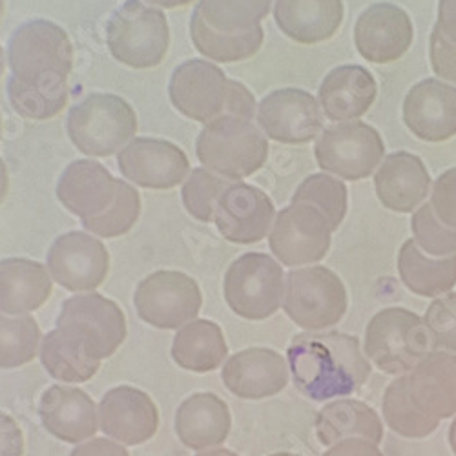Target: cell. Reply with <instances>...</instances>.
Segmentation results:
<instances>
[{
    "label": "cell",
    "instance_id": "6f0895ef",
    "mask_svg": "<svg viewBox=\"0 0 456 456\" xmlns=\"http://www.w3.org/2000/svg\"><path fill=\"white\" fill-rule=\"evenodd\" d=\"M0 137H3V118H0Z\"/></svg>",
    "mask_w": 456,
    "mask_h": 456
},
{
    "label": "cell",
    "instance_id": "e0dca14e",
    "mask_svg": "<svg viewBox=\"0 0 456 456\" xmlns=\"http://www.w3.org/2000/svg\"><path fill=\"white\" fill-rule=\"evenodd\" d=\"M276 208L261 188L231 183L219 198L214 223L217 232L231 243L252 245L271 234Z\"/></svg>",
    "mask_w": 456,
    "mask_h": 456
},
{
    "label": "cell",
    "instance_id": "cb8c5ba5",
    "mask_svg": "<svg viewBox=\"0 0 456 456\" xmlns=\"http://www.w3.org/2000/svg\"><path fill=\"white\" fill-rule=\"evenodd\" d=\"M412 405L426 416L445 420L456 414V354L433 351L407 374Z\"/></svg>",
    "mask_w": 456,
    "mask_h": 456
},
{
    "label": "cell",
    "instance_id": "60d3db41",
    "mask_svg": "<svg viewBox=\"0 0 456 456\" xmlns=\"http://www.w3.org/2000/svg\"><path fill=\"white\" fill-rule=\"evenodd\" d=\"M411 228L416 245L422 247L428 254L438 257L456 254V231L438 221L431 203H426L414 210Z\"/></svg>",
    "mask_w": 456,
    "mask_h": 456
},
{
    "label": "cell",
    "instance_id": "9a60e30c",
    "mask_svg": "<svg viewBox=\"0 0 456 456\" xmlns=\"http://www.w3.org/2000/svg\"><path fill=\"white\" fill-rule=\"evenodd\" d=\"M118 167L126 181L148 190L175 188L192 172L183 148L156 137L132 139L118 154Z\"/></svg>",
    "mask_w": 456,
    "mask_h": 456
},
{
    "label": "cell",
    "instance_id": "836d02e7",
    "mask_svg": "<svg viewBox=\"0 0 456 456\" xmlns=\"http://www.w3.org/2000/svg\"><path fill=\"white\" fill-rule=\"evenodd\" d=\"M273 0H200L194 13L214 31L238 35L261 28Z\"/></svg>",
    "mask_w": 456,
    "mask_h": 456
},
{
    "label": "cell",
    "instance_id": "681fc988",
    "mask_svg": "<svg viewBox=\"0 0 456 456\" xmlns=\"http://www.w3.org/2000/svg\"><path fill=\"white\" fill-rule=\"evenodd\" d=\"M142 3H146L150 6H156L159 10H174V8L194 3V0H142Z\"/></svg>",
    "mask_w": 456,
    "mask_h": 456
},
{
    "label": "cell",
    "instance_id": "b9f144b4",
    "mask_svg": "<svg viewBox=\"0 0 456 456\" xmlns=\"http://www.w3.org/2000/svg\"><path fill=\"white\" fill-rule=\"evenodd\" d=\"M435 349L456 353V294L435 299L424 318Z\"/></svg>",
    "mask_w": 456,
    "mask_h": 456
},
{
    "label": "cell",
    "instance_id": "f546056e",
    "mask_svg": "<svg viewBox=\"0 0 456 456\" xmlns=\"http://www.w3.org/2000/svg\"><path fill=\"white\" fill-rule=\"evenodd\" d=\"M316 436L323 445H334L347 438H363L382 444L384 426L378 412L358 400H336L316 416Z\"/></svg>",
    "mask_w": 456,
    "mask_h": 456
},
{
    "label": "cell",
    "instance_id": "8fae6325",
    "mask_svg": "<svg viewBox=\"0 0 456 456\" xmlns=\"http://www.w3.org/2000/svg\"><path fill=\"white\" fill-rule=\"evenodd\" d=\"M134 305L142 322L156 329L179 330L198 320L203 296L198 281L179 271H158L135 289Z\"/></svg>",
    "mask_w": 456,
    "mask_h": 456
},
{
    "label": "cell",
    "instance_id": "ee69618b",
    "mask_svg": "<svg viewBox=\"0 0 456 456\" xmlns=\"http://www.w3.org/2000/svg\"><path fill=\"white\" fill-rule=\"evenodd\" d=\"M429 57L438 77L456 83V45L447 39L436 24L431 33Z\"/></svg>",
    "mask_w": 456,
    "mask_h": 456
},
{
    "label": "cell",
    "instance_id": "f1b7e54d",
    "mask_svg": "<svg viewBox=\"0 0 456 456\" xmlns=\"http://www.w3.org/2000/svg\"><path fill=\"white\" fill-rule=\"evenodd\" d=\"M274 19L281 33L299 45L332 39L344 22L341 0H276Z\"/></svg>",
    "mask_w": 456,
    "mask_h": 456
},
{
    "label": "cell",
    "instance_id": "ab89813d",
    "mask_svg": "<svg viewBox=\"0 0 456 456\" xmlns=\"http://www.w3.org/2000/svg\"><path fill=\"white\" fill-rule=\"evenodd\" d=\"M231 183L232 181L210 172L205 167L194 168L181 188V200L186 212L201 223H212L219 198Z\"/></svg>",
    "mask_w": 456,
    "mask_h": 456
},
{
    "label": "cell",
    "instance_id": "d4e9b609",
    "mask_svg": "<svg viewBox=\"0 0 456 456\" xmlns=\"http://www.w3.org/2000/svg\"><path fill=\"white\" fill-rule=\"evenodd\" d=\"M374 186L379 203L386 208L409 214L426 201L431 190V177L420 158L409 151H396L379 165Z\"/></svg>",
    "mask_w": 456,
    "mask_h": 456
},
{
    "label": "cell",
    "instance_id": "bcb514c9",
    "mask_svg": "<svg viewBox=\"0 0 456 456\" xmlns=\"http://www.w3.org/2000/svg\"><path fill=\"white\" fill-rule=\"evenodd\" d=\"M69 456H130V452L118 442L108 438H92L88 442L79 444Z\"/></svg>",
    "mask_w": 456,
    "mask_h": 456
},
{
    "label": "cell",
    "instance_id": "11a10c76",
    "mask_svg": "<svg viewBox=\"0 0 456 456\" xmlns=\"http://www.w3.org/2000/svg\"><path fill=\"white\" fill-rule=\"evenodd\" d=\"M271 456H299V454H294V452H276V454H271Z\"/></svg>",
    "mask_w": 456,
    "mask_h": 456
},
{
    "label": "cell",
    "instance_id": "7402d4cb",
    "mask_svg": "<svg viewBox=\"0 0 456 456\" xmlns=\"http://www.w3.org/2000/svg\"><path fill=\"white\" fill-rule=\"evenodd\" d=\"M403 123L418 139L442 142L456 135V88L426 79L414 85L403 101Z\"/></svg>",
    "mask_w": 456,
    "mask_h": 456
},
{
    "label": "cell",
    "instance_id": "7c38bea8",
    "mask_svg": "<svg viewBox=\"0 0 456 456\" xmlns=\"http://www.w3.org/2000/svg\"><path fill=\"white\" fill-rule=\"evenodd\" d=\"M314 154L322 170L347 181H360L382 165L386 144L372 126L351 121L325 128L316 141Z\"/></svg>",
    "mask_w": 456,
    "mask_h": 456
},
{
    "label": "cell",
    "instance_id": "2e32d148",
    "mask_svg": "<svg viewBox=\"0 0 456 456\" xmlns=\"http://www.w3.org/2000/svg\"><path fill=\"white\" fill-rule=\"evenodd\" d=\"M256 119L267 139L283 144L311 142L323 126L316 97L299 88L271 92L257 104Z\"/></svg>",
    "mask_w": 456,
    "mask_h": 456
},
{
    "label": "cell",
    "instance_id": "44dd1931",
    "mask_svg": "<svg viewBox=\"0 0 456 456\" xmlns=\"http://www.w3.org/2000/svg\"><path fill=\"white\" fill-rule=\"evenodd\" d=\"M119 179L94 159H77L64 168L57 183V200L81 221L106 212L118 196Z\"/></svg>",
    "mask_w": 456,
    "mask_h": 456
},
{
    "label": "cell",
    "instance_id": "ffe728a7",
    "mask_svg": "<svg viewBox=\"0 0 456 456\" xmlns=\"http://www.w3.org/2000/svg\"><path fill=\"white\" fill-rule=\"evenodd\" d=\"M223 384L241 400H263L289 386L287 360L267 347H252L231 356L223 365Z\"/></svg>",
    "mask_w": 456,
    "mask_h": 456
},
{
    "label": "cell",
    "instance_id": "30bf717a",
    "mask_svg": "<svg viewBox=\"0 0 456 456\" xmlns=\"http://www.w3.org/2000/svg\"><path fill=\"white\" fill-rule=\"evenodd\" d=\"M347 289L327 267H305L287 274L283 311L309 332L338 325L347 313Z\"/></svg>",
    "mask_w": 456,
    "mask_h": 456
},
{
    "label": "cell",
    "instance_id": "7dc6e473",
    "mask_svg": "<svg viewBox=\"0 0 456 456\" xmlns=\"http://www.w3.org/2000/svg\"><path fill=\"white\" fill-rule=\"evenodd\" d=\"M323 456H384V452L369 440L347 438L334 444Z\"/></svg>",
    "mask_w": 456,
    "mask_h": 456
},
{
    "label": "cell",
    "instance_id": "1f68e13d",
    "mask_svg": "<svg viewBox=\"0 0 456 456\" xmlns=\"http://www.w3.org/2000/svg\"><path fill=\"white\" fill-rule=\"evenodd\" d=\"M398 273L411 292L435 297L456 285V254L433 259L420 250L414 240H409L398 252Z\"/></svg>",
    "mask_w": 456,
    "mask_h": 456
},
{
    "label": "cell",
    "instance_id": "484cf974",
    "mask_svg": "<svg viewBox=\"0 0 456 456\" xmlns=\"http://www.w3.org/2000/svg\"><path fill=\"white\" fill-rule=\"evenodd\" d=\"M378 94L372 73L358 64L334 68L320 86V106L334 123L356 121L369 111Z\"/></svg>",
    "mask_w": 456,
    "mask_h": 456
},
{
    "label": "cell",
    "instance_id": "ac0fdd59",
    "mask_svg": "<svg viewBox=\"0 0 456 456\" xmlns=\"http://www.w3.org/2000/svg\"><path fill=\"white\" fill-rule=\"evenodd\" d=\"M414 29L409 15L389 3L369 6L356 20L354 45L360 55L374 64L402 59L411 48Z\"/></svg>",
    "mask_w": 456,
    "mask_h": 456
},
{
    "label": "cell",
    "instance_id": "3957f363",
    "mask_svg": "<svg viewBox=\"0 0 456 456\" xmlns=\"http://www.w3.org/2000/svg\"><path fill=\"white\" fill-rule=\"evenodd\" d=\"M168 97L181 116L208 125L221 116L254 121L257 104L252 92L226 77L212 61L190 59L179 64L168 83Z\"/></svg>",
    "mask_w": 456,
    "mask_h": 456
},
{
    "label": "cell",
    "instance_id": "9c48e42d",
    "mask_svg": "<svg viewBox=\"0 0 456 456\" xmlns=\"http://www.w3.org/2000/svg\"><path fill=\"white\" fill-rule=\"evenodd\" d=\"M287 278L269 254L247 252L228 267L223 280L224 299L238 316L261 322L274 316L285 299Z\"/></svg>",
    "mask_w": 456,
    "mask_h": 456
},
{
    "label": "cell",
    "instance_id": "9f6ffc18",
    "mask_svg": "<svg viewBox=\"0 0 456 456\" xmlns=\"http://www.w3.org/2000/svg\"><path fill=\"white\" fill-rule=\"evenodd\" d=\"M4 4L6 0H0V19H3V13H4Z\"/></svg>",
    "mask_w": 456,
    "mask_h": 456
},
{
    "label": "cell",
    "instance_id": "db71d44e",
    "mask_svg": "<svg viewBox=\"0 0 456 456\" xmlns=\"http://www.w3.org/2000/svg\"><path fill=\"white\" fill-rule=\"evenodd\" d=\"M6 64H8V59H6V55H4L3 46H0V77H3V73H4V69H6Z\"/></svg>",
    "mask_w": 456,
    "mask_h": 456
},
{
    "label": "cell",
    "instance_id": "4dcf8cb0",
    "mask_svg": "<svg viewBox=\"0 0 456 456\" xmlns=\"http://www.w3.org/2000/svg\"><path fill=\"white\" fill-rule=\"evenodd\" d=\"M228 356L223 330L216 322L194 320L181 327L172 344L174 362L190 372H210Z\"/></svg>",
    "mask_w": 456,
    "mask_h": 456
},
{
    "label": "cell",
    "instance_id": "7bdbcfd3",
    "mask_svg": "<svg viewBox=\"0 0 456 456\" xmlns=\"http://www.w3.org/2000/svg\"><path fill=\"white\" fill-rule=\"evenodd\" d=\"M431 207L438 221L456 231V168L444 172L435 181Z\"/></svg>",
    "mask_w": 456,
    "mask_h": 456
},
{
    "label": "cell",
    "instance_id": "5b68a950",
    "mask_svg": "<svg viewBox=\"0 0 456 456\" xmlns=\"http://www.w3.org/2000/svg\"><path fill=\"white\" fill-rule=\"evenodd\" d=\"M66 132L85 156L110 158L135 139L137 116L119 95L92 94L69 110Z\"/></svg>",
    "mask_w": 456,
    "mask_h": 456
},
{
    "label": "cell",
    "instance_id": "5bb4252c",
    "mask_svg": "<svg viewBox=\"0 0 456 456\" xmlns=\"http://www.w3.org/2000/svg\"><path fill=\"white\" fill-rule=\"evenodd\" d=\"M46 269L52 280L69 292H94L108 276L110 254L97 236L71 231L50 247Z\"/></svg>",
    "mask_w": 456,
    "mask_h": 456
},
{
    "label": "cell",
    "instance_id": "7a4b0ae2",
    "mask_svg": "<svg viewBox=\"0 0 456 456\" xmlns=\"http://www.w3.org/2000/svg\"><path fill=\"white\" fill-rule=\"evenodd\" d=\"M8 88L31 97L68 102L73 46L66 29L46 19L19 26L8 43Z\"/></svg>",
    "mask_w": 456,
    "mask_h": 456
},
{
    "label": "cell",
    "instance_id": "d6986e66",
    "mask_svg": "<svg viewBox=\"0 0 456 456\" xmlns=\"http://www.w3.org/2000/svg\"><path fill=\"white\" fill-rule=\"evenodd\" d=\"M102 433L125 445H141L158 433L159 411L144 391L121 386L110 389L99 407Z\"/></svg>",
    "mask_w": 456,
    "mask_h": 456
},
{
    "label": "cell",
    "instance_id": "d6a6232c",
    "mask_svg": "<svg viewBox=\"0 0 456 456\" xmlns=\"http://www.w3.org/2000/svg\"><path fill=\"white\" fill-rule=\"evenodd\" d=\"M190 39H192L196 50L212 62H241L254 57L263 46L265 33L263 28H257L248 33L226 35L210 29L200 15L192 13L190 19Z\"/></svg>",
    "mask_w": 456,
    "mask_h": 456
},
{
    "label": "cell",
    "instance_id": "816d5d0a",
    "mask_svg": "<svg viewBox=\"0 0 456 456\" xmlns=\"http://www.w3.org/2000/svg\"><path fill=\"white\" fill-rule=\"evenodd\" d=\"M198 456H238L234 451H231V449H224V447H221V449H212V451H205V452H200Z\"/></svg>",
    "mask_w": 456,
    "mask_h": 456
},
{
    "label": "cell",
    "instance_id": "f907efd6",
    "mask_svg": "<svg viewBox=\"0 0 456 456\" xmlns=\"http://www.w3.org/2000/svg\"><path fill=\"white\" fill-rule=\"evenodd\" d=\"M10 190V175H8V167L4 163V159L0 158V205L4 203L6 196Z\"/></svg>",
    "mask_w": 456,
    "mask_h": 456
},
{
    "label": "cell",
    "instance_id": "e575fe53",
    "mask_svg": "<svg viewBox=\"0 0 456 456\" xmlns=\"http://www.w3.org/2000/svg\"><path fill=\"white\" fill-rule=\"evenodd\" d=\"M39 356L48 374L64 384L88 382L101 369V362L88 358L59 329H53L43 338Z\"/></svg>",
    "mask_w": 456,
    "mask_h": 456
},
{
    "label": "cell",
    "instance_id": "83f0119b",
    "mask_svg": "<svg viewBox=\"0 0 456 456\" xmlns=\"http://www.w3.org/2000/svg\"><path fill=\"white\" fill-rule=\"evenodd\" d=\"M232 416L226 402L214 393L188 396L175 412V433L194 451L221 445L231 433Z\"/></svg>",
    "mask_w": 456,
    "mask_h": 456
},
{
    "label": "cell",
    "instance_id": "8d00e7d4",
    "mask_svg": "<svg viewBox=\"0 0 456 456\" xmlns=\"http://www.w3.org/2000/svg\"><path fill=\"white\" fill-rule=\"evenodd\" d=\"M43 341L41 329L29 314L0 313V369H17L35 360Z\"/></svg>",
    "mask_w": 456,
    "mask_h": 456
},
{
    "label": "cell",
    "instance_id": "c3c4849f",
    "mask_svg": "<svg viewBox=\"0 0 456 456\" xmlns=\"http://www.w3.org/2000/svg\"><path fill=\"white\" fill-rule=\"evenodd\" d=\"M436 26L451 43L456 45V0H440Z\"/></svg>",
    "mask_w": 456,
    "mask_h": 456
},
{
    "label": "cell",
    "instance_id": "f6af8a7d",
    "mask_svg": "<svg viewBox=\"0 0 456 456\" xmlns=\"http://www.w3.org/2000/svg\"><path fill=\"white\" fill-rule=\"evenodd\" d=\"M24 436L19 424L6 412L0 411V456H22Z\"/></svg>",
    "mask_w": 456,
    "mask_h": 456
},
{
    "label": "cell",
    "instance_id": "f35d334b",
    "mask_svg": "<svg viewBox=\"0 0 456 456\" xmlns=\"http://www.w3.org/2000/svg\"><path fill=\"white\" fill-rule=\"evenodd\" d=\"M141 216V196L125 179H119L118 196L113 205L97 217L81 221L85 231L97 238H121L128 234Z\"/></svg>",
    "mask_w": 456,
    "mask_h": 456
},
{
    "label": "cell",
    "instance_id": "52a82bcc",
    "mask_svg": "<svg viewBox=\"0 0 456 456\" xmlns=\"http://www.w3.org/2000/svg\"><path fill=\"white\" fill-rule=\"evenodd\" d=\"M433 351L435 344L424 320L407 309L379 311L365 329V354L387 374L411 372Z\"/></svg>",
    "mask_w": 456,
    "mask_h": 456
},
{
    "label": "cell",
    "instance_id": "4316f807",
    "mask_svg": "<svg viewBox=\"0 0 456 456\" xmlns=\"http://www.w3.org/2000/svg\"><path fill=\"white\" fill-rule=\"evenodd\" d=\"M53 280L46 265L28 257L0 259V313L26 316L50 299Z\"/></svg>",
    "mask_w": 456,
    "mask_h": 456
},
{
    "label": "cell",
    "instance_id": "ba28073f",
    "mask_svg": "<svg viewBox=\"0 0 456 456\" xmlns=\"http://www.w3.org/2000/svg\"><path fill=\"white\" fill-rule=\"evenodd\" d=\"M55 325L71 344L81 347L95 362L116 354L126 339L125 313L116 301L97 292L66 299Z\"/></svg>",
    "mask_w": 456,
    "mask_h": 456
},
{
    "label": "cell",
    "instance_id": "f5cc1de1",
    "mask_svg": "<svg viewBox=\"0 0 456 456\" xmlns=\"http://www.w3.org/2000/svg\"><path fill=\"white\" fill-rule=\"evenodd\" d=\"M449 444H451V449H452V452L456 456V418H454L451 428H449Z\"/></svg>",
    "mask_w": 456,
    "mask_h": 456
},
{
    "label": "cell",
    "instance_id": "d590c367",
    "mask_svg": "<svg viewBox=\"0 0 456 456\" xmlns=\"http://www.w3.org/2000/svg\"><path fill=\"white\" fill-rule=\"evenodd\" d=\"M384 418L387 426L405 438H426L438 429L440 420L418 411L407 393V374L398 376L384 395Z\"/></svg>",
    "mask_w": 456,
    "mask_h": 456
},
{
    "label": "cell",
    "instance_id": "8992f818",
    "mask_svg": "<svg viewBox=\"0 0 456 456\" xmlns=\"http://www.w3.org/2000/svg\"><path fill=\"white\" fill-rule=\"evenodd\" d=\"M106 46L118 62L148 69L159 66L170 48V26L163 10L126 0L106 24Z\"/></svg>",
    "mask_w": 456,
    "mask_h": 456
},
{
    "label": "cell",
    "instance_id": "4fadbf2b",
    "mask_svg": "<svg viewBox=\"0 0 456 456\" xmlns=\"http://www.w3.org/2000/svg\"><path fill=\"white\" fill-rule=\"evenodd\" d=\"M330 238L332 228L318 208L290 203L276 216L269 245L285 267H301L322 261L330 248Z\"/></svg>",
    "mask_w": 456,
    "mask_h": 456
},
{
    "label": "cell",
    "instance_id": "277c9868",
    "mask_svg": "<svg viewBox=\"0 0 456 456\" xmlns=\"http://www.w3.org/2000/svg\"><path fill=\"white\" fill-rule=\"evenodd\" d=\"M196 154L205 168L238 183L267 163L269 141L252 121L221 116L203 126Z\"/></svg>",
    "mask_w": 456,
    "mask_h": 456
},
{
    "label": "cell",
    "instance_id": "603a6c76",
    "mask_svg": "<svg viewBox=\"0 0 456 456\" xmlns=\"http://www.w3.org/2000/svg\"><path fill=\"white\" fill-rule=\"evenodd\" d=\"M39 416L45 429L66 444L92 440L99 429L94 400L77 387H48L39 402Z\"/></svg>",
    "mask_w": 456,
    "mask_h": 456
},
{
    "label": "cell",
    "instance_id": "74e56055",
    "mask_svg": "<svg viewBox=\"0 0 456 456\" xmlns=\"http://www.w3.org/2000/svg\"><path fill=\"white\" fill-rule=\"evenodd\" d=\"M292 203H307L318 208L336 232L347 214V186L327 174H313L296 188Z\"/></svg>",
    "mask_w": 456,
    "mask_h": 456
},
{
    "label": "cell",
    "instance_id": "6da1fadb",
    "mask_svg": "<svg viewBox=\"0 0 456 456\" xmlns=\"http://www.w3.org/2000/svg\"><path fill=\"white\" fill-rule=\"evenodd\" d=\"M287 362L296 389L314 402L349 396L370 376L360 339L338 330L296 334Z\"/></svg>",
    "mask_w": 456,
    "mask_h": 456
}]
</instances>
